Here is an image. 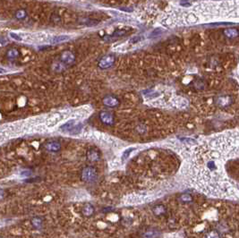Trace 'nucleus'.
Instances as JSON below:
<instances>
[{"label": "nucleus", "mask_w": 239, "mask_h": 238, "mask_svg": "<svg viewBox=\"0 0 239 238\" xmlns=\"http://www.w3.org/2000/svg\"><path fill=\"white\" fill-rule=\"evenodd\" d=\"M81 177L83 181L90 183L93 182L97 179V172L96 170L91 167H86L82 170Z\"/></svg>", "instance_id": "nucleus-1"}, {"label": "nucleus", "mask_w": 239, "mask_h": 238, "mask_svg": "<svg viewBox=\"0 0 239 238\" xmlns=\"http://www.w3.org/2000/svg\"><path fill=\"white\" fill-rule=\"evenodd\" d=\"M68 116V114L66 113H57L55 115H53L49 117V119L47 120V126L51 128V127H54L56 126L58 123H60L61 121H63L64 119H66Z\"/></svg>", "instance_id": "nucleus-2"}, {"label": "nucleus", "mask_w": 239, "mask_h": 238, "mask_svg": "<svg viewBox=\"0 0 239 238\" xmlns=\"http://www.w3.org/2000/svg\"><path fill=\"white\" fill-rule=\"evenodd\" d=\"M46 150L48 151H50V152H57L60 150L61 149V144L58 142V141H49L46 144Z\"/></svg>", "instance_id": "nucleus-3"}, {"label": "nucleus", "mask_w": 239, "mask_h": 238, "mask_svg": "<svg viewBox=\"0 0 239 238\" xmlns=\"http://www.w3.org/2000/svg\"><path fill=\"white\" fill-rule=\"evenodd\" d=\"M100 119H101V121L106 125H110L114 123V117H113L112 114H110L109 112H102L100 114Z\"/></svg>", "instance_id": "nucleus-4"}, {"label": "nucleus", "mask_w": 239, "mask_h": 238, "mask_svg": "<svg viewBox=\"0 0 239 238\" xmlns=\"http://www.w3.org/2000/svg\"><path fill=\"white\" fill-rule=\"evenodd\" d=\"M87 158L91 161V162H96L98 160H100V155L99 153V151H97L96 150H89L87 152Z\"/></svg>", "instance_id": "nucleus-5"}, {"label": "nucleus", "mask_w": 239, "mask_h": 238, "mask_svg": "<svg viewBox=\"0 0 239 238\" xmlns=\"http://www.w3.org/2000/svg\"><path fill=\"white\" fill-rule=\"evenodd\" d=\"M232 102V99L230 97L228 96H222L218 98L217 100V104L219 106V107H227V106H229Z\"/></svg>", "instance_id": "nucleus-6"}, {"label": "nucleus", "mask_w": 239, "mask_h": 238, "mask_svg": "<svg viewBox=\"0 0 239 238\" xmlns=\"http://www.w3.org/2000/svg\"><path fill=\"white\" fill-rule=\"evenodd\" d=\"M82 212H83V216H85V217H90L92 214L94 213V207L92 206L90 203H87L83 208Z\"/></svg>", "instance_id": "nucleus-7"}, {"label": "nucleus", "mask_w": 239, "mask_h": 238, "mask_svg": "<svg viewBox=\"0 0 239 238\" xmlns=\"http://www.w3.org/2000/svg\"><path fill=\"white\" fill-rule=\"evenodd\" d=\"M152 211L156 216H161L166 212V209L162 204H158V205L154 206Z\"/></svg>", "instance_id": "nucleus-8"}, {"label": "nucleus", "mask_w": 239, "mask_h": 238, "mask_svg": "<svg viewBox=\"0 0 239 238\" xmlns=\"http://www.w3.org/2000/svg\"><path fill=\"white\" fill-rule=\"evenodd\" d=\"M71 38L70 36L68 35H58V36H56V37H53L51 38L52 42L54 43H57V42H63V41H69Z\"/></svg>", "instance_id": "nucleus-9"}, {"label": "nucleus", "mask_w": 239, "mask_h": 238, "mask_svg": "<svg viewBox=\"0 0 239 238\" xmlns=\"http://www.w3.org/2000/svg\"><path fill=\"white\" fill-rule=\"evenodd\" d=\"M224 34L228 38H235L239 35V32L236 29H227L224 31Z\"/></svg>", "instance_id": "nucleus-10"}, {"label": "nucleus", "mask_w": 239, "mask_h": 238, "mask_svg": "<svg viewBox=\"0 0 239 238\" xmlns=\"http://www.w3.org/2000/svg\"><path fill=\"white\" fill-rule=\"evenodd\" d=\"M206 167L210 171V172H213L215 170L218 169V166H217V163L214 160H209L207 162H206Z\"/></svg>", "instance_id": "nucleus-11"}, {"label": "nucleus", "mask_w": 239, "mask_h": 238, "mask_svg": "<svg viewBox=\"0 0 239 238\" xmlns=\"http://www.w3.org/2000/svg\"><path fill=\"white\" fill-rule=\"evenodd\" d=\"M32 225L35 228H41L42 227V224H43V221L41 218H38V217H35L32 219Z\"/></svg>", "instance_id": "nucleus-12"}, {"label": "nucleus", "mask_w": 239, "mask_h": 238, "mask_svg": "<svg viewBox=\"0 0 239 238\" xmlns=\"http://www.w3.org/2000/svg\"><path fill=\"white\" fill-rule=\"evenodd\" d=\"M104 103L107 106H109V107H115V106H116L118 104V100L115 98L109 97L104 100Z\"/></svg>", "instance_id": "nucleus-13"}, {"label": "nucleus", "mask_w": 239, "mask_h": 238, "mask_svg": "<svg viewBox=\"0 0 239 238\" xmlns=\"http://www.w3.org/2000/svg\"><path fill=\"white\" fill-rule=\"evenodd\" d=\"M174 104L177 106L178 108H184L185 106L187 105V102L184 99H182V98H177V99H174Z\"/></svg>", "instance_id": "nucleus-14"}, {"label": "nucleus", "mask_w": 239, "mask_h": 238, "mask_svg": "<svg viewBox=\"0 0 239 238\" xmlns=\"http://www.w3.org/2000/svg\"><path fill=\"white\" fill-rule=\"evenodd\" d=\"M158 235V231L156 230H148L143 234V238H157Z\"/></svg>", "instance_id": "nucleus-15"}, {"label": "nucleus", "mask_w": 239, "mask_h": 238, "mask_svg": "<svg viewBox=\"0 0 239 238\" xmlns=\"http://www.w3.org/2000/svg\"><path fill=\"white\" fill-rule=\"evenodd\" d=\"M113 62H114V58L112 57H108L101 61V65L103 67H109L113 64Z\"/></svg>", "instance_id": "nucleus-16"}, {"label": "nucleus", "mask_w": 239, "mask_h": 238, "mask_svg": "<svg viewBox=\"0 0 239 238\" xmlns=\"http://www.w3.org/2000/svg\"><path fill=\"white\" fill-rule=\"evenodd\" d=\"M205 238H220V235L219 232H217L215 230H211L206 234Z\"/></svg>", "instance_id": "nucleus-17"}, {"label": "nucleus", "mask_w": 239, "mask_h": 238, "mask_svg": "<svg viewBox=\"0 0 239 238\" xmlns=\"http://www.w3.org/2000/svg\"><path fill=\"white\" fill-rule=\"evenodd\" d=\"M180 200L183 202H191L193 201V197L191 194H182L180 197Z\"/></svg>", "instance_id": "nucleus-18"}, {"label": "nucleus", "mask_w": 239, "mask_h": 238, "mask_svg": "<svg viewBox=\"0 0 239 238\" xmlns=\"http://www.w3.org/2000/svg\"><path fill=\"white\" fill-rule=\"evenodd\" d=\"M132 150H135V148H129V149L125 150L123 152V154H122V160H127V158H129V156H130V154H131V152H132Z\"/></svg>", "instance_id": "nucleus-19"}, {"label": "nucleus", "mask_w": 239, "mask_h": 238, "mask_svg": "<svg viewBox=\"0 0 239 238\" xmlns=\"http://www.w3.org/2000/svg\"><path fill=\"white\" fill-rule=\"evenodd\" d=\"M186 20L189 22H196L198 21V18L193 15V14H189L187 15L186 16Z\"/></svg>", "instance_id": "nucleus-20"}, {"label": "nucleus", "mask_w": 239, "mask_h": 238, "mask_svg": "<svg viewBox=\"0 0 239 238\" xmlns=\"http://www.w3.org/2000/svg\"><path fill=\"white\" fill-rule=\"evenodd\" d=\"M10 37L12 38H14L15 41H22V38L21 36H19L18 34H16V33H10Z\"/></svg>", "instance_id": "nucleus-21"}, {"label": "nucleus", "mask_w": 239, "mask_h": 238, "mask_svg": "<svg viewBox=\"0 0 239 238\" xmlns=\"http://www.w3.org/2000/svg\"><path fill=\"white\" fill-rule=\"evenodd\" d=\"M141 38H139V37H135V38H132V39H131V42H132V43H136V42H139L140 41H141Z\"/></svg>", "instance_id": "nucleus-22"}, {"label": "nucleus", "mask_w": 239, "mask_h": 238, "mask_svg": "<svg viewBox=\"0 0 239 238\" xmlns=\"http://www.w3.org/2000/svg\"><path fill=\"white\" fill-rule=\"evenodd\" d=\"M161 32H162V31H161V29H156V30H155L154 32H152L151 35H152V36H156V35H158V34L161 33Z\"/></svg>", "instance_id": "nucleus-23"}, {"label": "nucleus", "mask_w": 239, "mask_h": 238, "mask_svg": "<svg viewBox=\"0 0 239 238\" xmlns=\"http://www.w3.org/2000/svg\"><path fill=\"white\" fill-rule=\"evenodd\" d=\"M5 196H6L5 191H4L3 189H0V200H2Z\"/></svg>", "instance_id": "nucleus-24"}, {"label": "nucleus", "mask_w": 239, "mask_h": 238, "mask_svg": "<svg viewBox=\"0 0 239 238\" xmlns=\"http://www.w3.org/2000/svg\"><path fill=\"white\" fill-rule=\"evenodd\" d=\"M6 73H7V70H6V69L0 67V74H6Z\"/></svg>", "instance_id": "nucleus-25"}, {"label": "nucleus", "mask_w": 239, "mask_h": 238, "mask_svg": "<svg viewBox=\"0 0 239 238\" xmlns=\"http://www.w3.org/2000/svg\"><path fill=\"white\" fill-rule=\"evenodd\" d=\"M181 5L182 6H186V5H189V2H187V1H185V0H183V1H181Z\"/></svg>", "instance_id": "nucleus-26"}, {"label": "nucleus", "mask_w": 239, "mask_h": 238, "mask_svg": "<svg viewBox=\"0 0 239 238\" xmlns=\"http://www.w3.org/2000/svg\"><path fill=\"white\" fill-rule=\"evenodd\" d=\"M0 238H1V237H0Z\"/></svg>", "instance_id": "nucleus-27"}]
</instances>
